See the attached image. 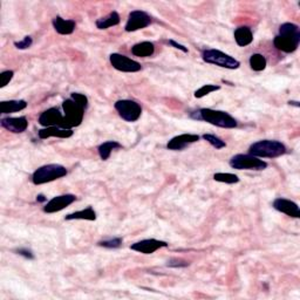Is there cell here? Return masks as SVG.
<instances>
[{
  "instance_id": "1",
  "label": "cell",
  "mask_w": 300,
  "mask_h": 300,
  "mask_svg": "<svg viewBox=\"0 0 300 300\" xmlns=\"http://www.w3.org/2000/svg\"><path fill=\"white\" fill-rule=\"evenodd\" d=\"M300 44V28L292 22H285L279 27V34L273 39L277 50L284 53H293Z\"/></svg>"
},
{
  "instance_id": "2",
  "label": "cell",
  "mask_w": 300,
  "mask_h": 300,
  "mask_svg": "<svg viewBox=\"0 0 300 300\" xmlns=\"http://www.w3.org/2000/svg\"><path fill=\"white\" fill-rule=\"evenodd\" d=\"M190 116L195 120H200V121H205L210 125L219 127V128L225 129H232L238 126L237 120L223 110H215L210 109V108H202L196 111L190 113Z\"/></svg>"
},
{
  "instance_id": "3",
  "label": "cell",
  "mask_w": 300,
  "mask_h": 300,
  "mask_svg": "<svg viewBox=\"0 0 300 300\" xmlns=\"http://www.w3.org/2000/svg\"><path fill=\"white\" fill-rule=\"evenodd\" d=\"M249 154L254 157H261V159H276L286 154V147L279 141L262 140L251 144Z\"/></svg>"
},
{
  "instance_id": "4",
  "label": "cell",
  "mask_w": 300,
  "mask_h": 300,
  "mask_svg": "<svg viewBox=\"0 0 300 300\" xmlns=\"http://www.w3.org/2000/svg\"><path fill=\"white\" fill-rule=\"evenodd\" d=\"M67 175V169L60 164H46L40 167L34 171L32 181L35 185L45 184V183L55 181Z\"/></svg>"
},
{
  "instance_id": "5",
  "label": "cell",
  "mask_w": 300,
  "mask_h": 300,
  "mask_svg": "<svg viewBox=\"0 0 300 300\" xmlns=\"http://www.w3.org/2000/svg\"><path fill=\"white\" fill-rule=\"evenodd\" d=\"M62 109L65 113V115H63V118H65V128L72 129L73 127L81 125L86 110L84 106L79 104L77 101H74L70 97V99L63 101Z\"/></svg>"
},
{
  "instance_id": "6",
  "label": "cell",
  "mask_w": 300,
  "mask_h": 300,
  "mask_svg": "<svg viewBox=\"0 0 300 300\" xmlns=\"http://www.w3.org/2000/svg\"><path fill=\"white\" fill-rule=\"evenodd\" d=\"M202 58L205 62L223 67L227 69H237L241 66V62L237 59L232 58L231 55L225 54L218 50H205L202 53Z\"/></svg>"
},
{
  "instance_id": "7",
  "label": "cell",
  "mask_w": 300,
  "mask_h": 300,
  "mask_svg": "<svg viewBox=\"0 0 300 300\" xmlns=\"http://www.w3.org/2000/svg\"><path fill=\"white\" fill-rule=\"evenodd\" d=\"M230 167L237 170H264L268 168V163L250 154H238L231 157Z\"/></svg>"
},
{
  "instance_id": "8",
  "label": "cell",
  "mask_w": 300,
  "mask_h": 300,
  "mask_svg": "<svg viewBox=\"0 0 300 300\" xmlns=\"http://www.w3.org/2000/svg\"><path fill=\"white\" fill-rule=\"evenodd\" d=\"M114 107L120 118L127 122H135L141 118L142 107L134 100H119Z\"/></svg>"
},
{
  "instance_id": "9",
  "label": "cell",
  "mask_w": 300,
  "mask_h": 300,
  "mask_svg": "<svg viewBox=\"0 0 300 300\" xmlns=\"http://www.w3.org/2000/svg\"><path fill=\"white\" fill-rule=\"evenodd\" d=\"M109 61L110 65L114 67L116 70L123 73H136L142 68L140 62L135 61V60L128 58V56L119 53L110 54Z\"/></svg>"
},
{
  "instance_id": "10",
  "label": "cell",
  "mask_w": 300,
  "mask_h": 300,
  "mask_svg": "<svg viewBox=\"0 0 300 300\" xmlns=\"http://www.w3.org/2000/svg\"><path fill=\"white\" fill-rule=\"evenodd\" d=\"M152 24V17L144 11H133L129 13L128 20L126 24L127 32H136L143 29Z\"/></svg>"
},
{
  "instance_id": "11",
  "label": "cell",
  "mask_w": 300,
  "mask_h": 300,
  "mask_svg": "<svg viewBox=\"0 0 300 300\" xmlns=\"http://www.w3.org/2000/svg\"><path fill=\"white\" fill-rule=\"evenodd\" d=\"M39 123L43 127H61L65 128V118L58 108H50V109L41 113L39 116ZM67 129V128H66Z\"/></svg>"
},
{
  "instance_id": "12",
  "label": "cell",
  "mask_w": 300,
  "mask_h": 300,
  "mask_svg": "<svg viewBox=\"0 0 300 300\" xmlns=\"http://www.w3.org/2000/svg\"><path fill=\"white\" fill-rule=\"evenodd\" d=\"M77 201V196L72 194H66L61 195V196H56L52 198L50 202H47V204L44 206V211L46 213H54L59 212L61 210L66 209L67 206L73 204Z\"/></svg>"
},
{
  "instance_id": "13",
  "label": "cell",
  "mask_w": 300,
  "mask_h": 300,
  "mask_svg": "<svg viewBox=\"0 0 300 300\" xmlns=\"http://www.w3.org/2000/svg\"><path fill=\"white\" fill-rule=\"evenodd\" d=\"M167 246H168L167 242L152 238V239H143V241L135 243L130 246V249L133 251H136V252L143 253V254H152L154 252H156L157 250L162 249V247H167Z\"/></svg>"
},
{
  "instance_id": "14",
  "label": "cell",
  "mask_w": 300,
  "mask_h": 300,
  "mask_svg": "<svg viewBox=\"0 0 300 300\" xmlns=\"http://www.w3.org/2000/svg\"><path fill=\"white\" fill-rule=\"evenodd\" d=\"M3 128L11 131L14 134H20L27 129L28 121L25 116H20V118H4L0 121Z\"/></svg>"
},
{
  "instance_id": "15",
  "label": "cell",
  "mask_w": 300,
  "mask_h": 300,
  "mask_svg": "<svg viewBox=\"0 0 300 300\" xmlns=\"http://www.w3.org/2000/svg\"><path fill=\"white\" fill-rule=\"evenodd\" d=\"M273 208L277 211L283 212L285 215L293 217V218H299L300 217V209L297 203H294L293 201L286 200V198H277L273 202Z\"/></svg>"
},
{
  "instance_id": "16",
  "label": "cell",
  "mask_w": 300,
  "mask_h": 300,
  "mask_svg": "<svg viewBox=\"0 0 300 300\" xmlns=\"http://www.w3.org/2000/svg\"><path fill=\"white\" fill-rule=\"evenodd\" d=\"M198 140H200V136L197 134H182L178 135V136L172 137L168 142L167 148L169 150H183L188 145L195 143Z\"/></svg>"
},
{
  "instance_id": "17",
  "label": "cell",
  "mask_w": 300,
  "mask_h": 300,
  "mask_svg": "<svg viewBox=\"0 0 300 300\" xmlns=\"http://www.w3.org/2000/svg\"><path fill=\"white\" fill-rule=\"evenodd\" d=\"M74 131L72 129L61 128V127H46V128L40 129L38 131V136L41 140H46L48 137H60V138H68L72 137Z\"/></svg>"
},
{
  "instance_id": "18",
  "label": "cell",
  "mask_w": 300,
  "mask_h": 300,
  "mask_svg": "<svg viewBox=\"0 0 300 300\" xmlns=\"http://www.w3.org/2000/svg\"><path fill=\"white\" fill-rule=\"evenodd\" d=\"M53 27L59 34L69 35L75 31L77 24L72 19H63L61 17H55L53 19Z\"/></svg>"
},
{
  "instance_id": "19",
  "label": "cell",
  "mask_w": 300,
  "mask_h": 300,
  "mask_svg": "<svg viewBox=\"0 0 300 300\" xmlns=\"http://www.w3.org/2000/svg\"><path fill=\"white\" fill-rule=\"evenodd\" d=\"M234 36L236 43L241 47H245L253 41V33L247 26H241V27L236 28Z\"/></svg>"
},
{
  "instance_id": "20",
  "label": "cell",
  "mask_w": 300,
  "mask_h": 300,
  "mask_svg": "<svg viewBox=\"0 0 300 300\" xmlns=\"http://www.w3.org/2000/svg\"><path fill=\"white\" fill-rule=\"evenodd\" d=\"M26 107H27V102L25 100L3 101L0 103V111H2V114H11V113L24 110Z\"/></svg>"
},
{
  "instance_id": "21",
  "label": "cell",
  "mask_w": 300,
  "mask_h": 300,
  "mask_svg": "<svg viewBox=\"0 0 300 300\" xmlns=\"http://www.w3.org/2000/svg\"><path fill=\"white\" fill-rule=\"evenodd\" d=\"M154 52H155V46L150 41L138 43L131 47V53L138 58H148L154 54Z\"/></svg>"
},
{
  "instance_id": "22",
  "label": "cell",
  "mask_w": 300,
  "mask_h": 300,
  "mask_svg": "<svg viewBox=\"0 0 300 300\" xmlns=\"http://www.w3.org/2000/svg\"><path fill=\"white\" fill-rule=\"evenodd\" d=\"M121 21V18H120L119 13L116 11H113L107 17L100 18L96 20V27L99 29H107L113 26H118Z\"/></svg>"
},
{
  "instance_id": "23",
  "label": "cell",
  "mask_w": 300,
  "mask_h": 300,
  "mask_svg": "<svg viewBox=\"0 0 300 300\" xmlns=\"http://www.w3.org/2000/svg\"><path fill=\"white\" fill-rule=\"evenodd\" d=\"M66 220H74V219H80V220H95L96 219V212L94 211L92 206H88L87 209L80 210V211H75L73 213L65 216Z\"/></svg>"
},
{
  "instance_id": "24",
  "label": "cell",
  "mask_w": 300,
  "mask_h": 300,
  "mask_svg": "<svg viewBox=\"0 0 300 300\" xmlns=\"http://www.w3.org/2000/svg\"><path fill=\"white\" fill-rule=\"evenodd\" d=\"M122 148V145L116 141H107L104 143L100 144L99 148H97V152H99V155L102 161H107L109 159L110 154L116 149Z\"/></svg>"
},
{
  "instance_id": "25",
  "label": "cell",
  "mask_w": 300,
  "mask_h": 300,
  "mask_svg": "<svg viewBox=\"0 0 300 300\" xmlns=\"http://www.w3.org/2000/svg\"><path fill=\"white\" fill-rule=\"evenodd\" d=\"M250 66L254 72H260V70H264L266 68V66H268V61H266V58L264 55L256 53L251 55Z\"/></svg>"
},
{
  "instance_id": "26",
  "label": "cell",
  "mask_w": 300,
  "mask_h": 300,
  "mask_svg": "<svg viewBox=\"0 0 300 300\" xmlns=\"http://www.w3.org/2000/svg\"><path fill=\"white\" fill-rule=\"evenodd\" d=\"M213 179L220 183H227V184H235V183L239 182L237 175L229 174V172H217L213 175Z\"/></svg>"
},
{
  "instance_id": "27",
  "label": "cell",
  "mask_w": 300,
  "mask_h": 300,
  "mask_svg": "<svg viewBox=\"0 0 300 300\" xmlns=\"http://www.w3.org/2000/svg\"><path fill=\"white\" fill-rule=\"evenodd\" d=\"M219 89H220V86L204 85V86H202V87L200 89H197V91L195 92L194 95H195V97H196V99H202V97L209 95L210 93L219 91Z\"/></svg>"
},
{
  "instance_id": "28",
  "label": "cell",
  "mask_w": 300,
  "mask_h": 300,
  "mask_svg": "<svg viewBox=\"0 0 300 300\" xmlns=\"http://www.w3.org/2000/svg\"><path fill=\"white\" fill-rule=\"evenodd\" d=\"M205 141H208L210 144L212 145L213 148L216 149H223L227 147V143L222 140V138H219L218 136H216V135H211V134H204L203 136Z\"/></svg>"
},
{
  "instance_id": "29",
  "label": "cell",
  "mask_w": 300,
  "mask_h": 300,
  "mask_svg": "<svg viewBox=\"0 0 300 300\" xmlns=\"http://www.w3.org/2000/svg\"><path fill=\"white\" fill-rule=\"evenodd\" d=\"M122 238H109V239H103L97 243V245L106 247V249H118L122 245Z\"/></svg>"
},
{
  "instance_id": "30",
  "label": "cell",
  "mask_w": 300,
  "mask_h": 300,
  "mask_svg": "<svg viewBox=\"0 0 300 300\" xmlns=\"http://www.w3.org/2000/svg\"><path fill=\"white\" fill-rule=\"evenodd\" d=\"M13 75H14L13 70H5V72L0 74V87L4 88L5 86L9 85L10 81L13 79Z\"/></svg>"
},
{
  "instance_id": "31",
  "label": "cell",
  "mask_w": 300,
  "mask_h": 300,
  "mask_svg": "<svg viewBox=\"0 0 300 300\" xmlns=\"http://www.w3.org/2000/svg\"><path fill=\"white\" fill-rule=\"evenodd\" d=\"M32 44H33L32 38L27 35L25 36L21 41H17V43H14V46H16L18 50H27V48L32 46Z\"/></svg>"
},
{
  "instance_id": "32",
  "label": "cell",
  "mask_w": 300,
  "mask_h": 300,
  "mask_svg": "<svg viewBox=\"0 0 300 300\" xmlns=\"http://www.w3.org/2000/svg\"><path fill=\"white\" fill-rule=\"evenodd\" d=\"M70 97H72L74 101H77L79 104H81V106H84L86 109H87V107H88L87 96L84 95V94H80V93H73L72 95H70Z\"/></svg>"
},
{
  "instance_id": "33",
  "label": "cell",
  "mask_w": 300,
  "mask_h": 300,
  "mask_svg": "<svg viewBox=\"0 0 300 300\" xmlns=\"http://www.w3.org/2000/svg\"><path fill=\"white\" fill-rule=\"evenodd\" d=\"M16 252L18 254H20V256H24L25 258H27V259H34V254L31 250L28 249H18L16 250Z\"/></svg>"
},
{
  "instance_id": "34",
  "label": "cell",
  "mask_w": 300,
  "mask_h": 300,
  "mask_svg": "<svg viewBox=\"0 0 300 300\" xmlns=\"http://www.w3.org/2000/svg\"><path fill=\"white\" fill-rule=\"evenodd\" d=\"M188 265H189V262L178 259H172L168 261V266H171V268H185Z\"/></svg>"
},
{
  "instance_id": "35",
  "label": "cell",
  "mask_w": 300,
  "mask_h": 300,
  "mask_svg": "<svg viewBox=\"0 0 300 300\" xmlns=\"http://www.w3.org/2000/svg\"><path fill=\"white\" fill-rule=\"evenodd\" d=\"M169 44L171 45L172 47H175V48H177V50H179V51H182L183 53H188V48L185 47V46H183V45H181V44H178V43H176L175 40H169L168 41Z\"/></svg>"
},
{
  "instance_id": "36",
  "label": "cell",
  "mask_w": 300,
  "mask_h": 300,
  "mask_svg": "<svg viewBox=\"0 0 300 300\" xmlns=\"http://www.w3.org/2000/svg\"><path fill=\"white\" fill-rule=\"evenodd\" d=\"M47 201V198L44 196V195H38L36 196V202H39V203H43V202Z\"/></svg>"
},
{
  "instance_id": "37",
  "label": "cell",
  "mask_w": 300,
  "mask_h": 300,
  "mask_svg": "<svg viewBox=\"0 0 300 300\" xmlns=\"http://www.w3.org/2000/svg\"><path fill=\"white\" fill-rule=\"evenodd\" d=\"M290 104H294L295 107H299V102H295V101H290V102H288Z\"/></svg>"
}]
</instances>
